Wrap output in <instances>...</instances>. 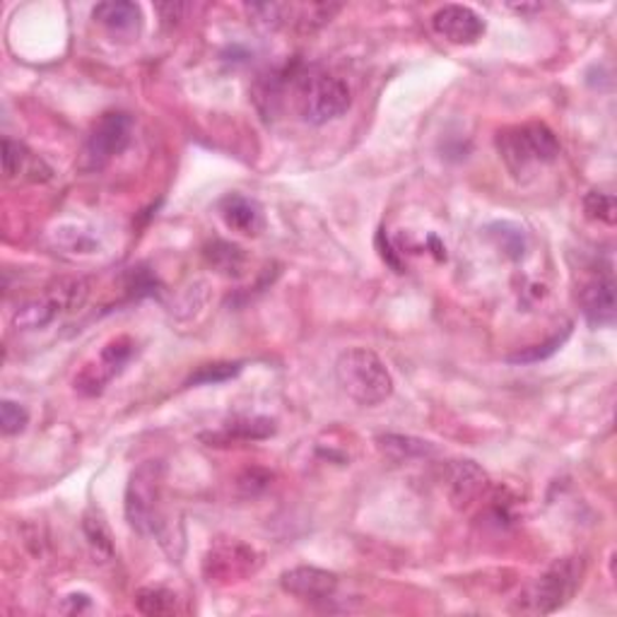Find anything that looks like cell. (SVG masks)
I'll use <instances>...</instances> for the list:
<instances>
[{"label":"cell","mask_w":617,"mask_h":617,"mask_svg":"<svg viewBox=\"0 0 617 617\" xmlns=\"http://www.w3.org/2000/svg\"><path fill=\"white\" fill-rule=\"evenodd\" d=\"M289 88L295 94L293 100L299 118L311 126H323L343 116L350 108V102H353L347 84L317 66L293 70Z\"/></svg>","instance_id":"obj_1"},{"label":"cell","mask_w":617,"mask_h":617,"mask_svg":"<svg viewBox=\"0 0 617 617\" xmlns=\"http://www.w3.org/2000/svg\"><path fill=\"white\" fill-rule=\"evenodd\" d=\"M335 379L357 405L374 408L389 401L393 377L384 359L367 347H350L335 362Z\"/></svg>","instance_id":"obj_2"},{"label":"cell","mask_w":617,"mask_h":617,"mask_svg":"<svg viewBox=\"0 0 617 617\" xmlns=\"http://www.w3.org/2000/svg\"><path fill=\"white\" fill-rule=\"evenodd\" d=\"M584 562L579 558L555 560L546 572L524 586L514 598V613L522 615H550L564 608L582 586Z\"/></svg>","instance_id":"obj_3"},{"label":"cell","mask_w":617,"mask_h":617,"mask_svg":"<svg viewBox=\"0 0 617 617\" xmlns=\"http://www.w3.org/2000/svg\"><path fill=\"white\" fill-rule=\"evenodd\" d=\"M162 461H145L133 470L126 488V518L130 528H136L142 536L164 538L167 522H162Z\"/></svg>","instance_id":"obj_4"},{"label":"cell","mask_w":617,"mask_h":617,"mask_svg":"<svg viewBox=\"0 0 617 617\" xmlns=\"http://www.w3.org/2000/svg\"><path fill=\"white\" fill-rule=\"evenodd\" d=\"M498 150L510 172L522 176L530 167L550 164L560 157V142L546 124H522L500 130Z\"/></svg>","instance_id":"obj_5"},{"label":"cell","mask_w":617,"mask_h":617,"mask_svg":"<svg viewBox=\"0 0 617 617\" xmlns=\"http://www.w3.org/2000/svg\"><path fill=\"white\" fill-rule=\"evenodd\" d=\"M90 295V285L82 277H58L48 283L42 297H34L20 305L12 317V325L18 331H39L52 323L60 313L78 311Z\"/></svg>","instance_id":"obj_6"},{"label":"cell","mask_w":617,"mask_h":617,"mask_svg":"<svg viewBox=\"0 0 617 617\" xmlns=\"http://www.w3.org/2000/svg\"><path fill=\"white\" fill-rule=\"evenodd\" d=\"M263 564L261 552L239 538H217L203 558V576L208 584H237L253 576Z\"/></svg>","instance_id":"obj_7"},{"label":"cell","mask_w":617,"mask_h":617,"mask_svg":"<svg viewBox=\"0 0 617 617\" xmlns=\"http://www.w3.org/2000/svg\"><path fill=\"white\" fill-rule=\"evenodd\" d=\"M133 121L124 112H108L104 114L92 130L88 133V140L82 145L78 167L82 172H100L108 162L128 148L130 142Z\"/></svg>","instance_id":"obj_8"},{"label":"cell","mask_w":617,"mask_h":617,"mask_svg":"<svg viewBox=\"0 0 617 617\" xmlns=\"http://www.w3.org/2000/svg\"><path fill=\"white\" fill-rule=\"evenodd\" d=\"M136 353V343L128 335H118L108 341L100 355L88 362L76 377V391L82 396H100L112 384Z\"/></svg>","instance_id":"obj_9"},{"label":"cell","mask_w":617,"mask_h":617,"mask_svg":"<svg viewBox=\"0 0 617 617\" xmlns=\"http://www.w3.org/2000/svg\"><path fill=\"white\" fill-rule=\"evenodd\" d=\"M490 490V476L476 461L458 458L444 470V492L446 500L458 512H466L473 506L482 494Z\"/></svg>","instance_id":"obj_10"},{"label":"cell","mask_w":617,"mask_h":617,"mask_svg":"<svg viewBox=\"0 0 617 617\" xmlns=\"http://www.w3.org/2000/svg\"><path fill=\"white\" fill-rule=\"evenodd\" d=\"M432 27L456 46L478 44L485 34V22L468 5H444L432 15Z\"/></svg>","instance_id":"obj_11"},{"label":"cell","mask_w":617,"mask_h":617,"mask_svg":"<svg viewBox=\"0 0 617 617\" xmlns=\"http://www.w3.org/2000/svg\"><path fill=\"white\" fill-rule=\"evenodd\" d=\"M281 586L285 594L295 596L299 601L321 603L331 601L338 591V576L329 570H319V567H293V570L283 572Z\"/></svg>","instance_id":"obj_12"},{"label":"cell","mask_w":617,"mask_h":617,"mask_svg":"<svg viewBox=\"0 0 617 617\" xmlns=\"http://www.w3.org/2000/svg\"><path fill=\"white\" fill-rule=\"evenodd\" d=\"M582 311L591 325H610L615 321V283L610 275H598L589 281L582 293Z\"/></svg>","instance_id":"obj_13"},{"label":"cell","mask_w":617,"mask_h":617,"mask_svg":"<svg viewBox=\"0 0 617 617\" xmlns=\"http://www.w3.org/2000/svg\"><path fill=\"white\" fill-rule=\"evenodd\" d=\"M220 215L229 229H235V232L244 237H256L265 227L261 205L249 196H239V193H232V196H227L220 203Z\"/></svg>","instance_id":"obj_14"},{"label":"cell","mask_w":617,"mask_h":617,"mask_svg":"<svg viewBox=\"0 0 617 617\" xmlns=\"http://www.w3.org/2000/svg\"><path fill=\"white\" fill-rule=\"evenodd\" d=\"M94 20L102 24L116 36H130L138 34L142 24V12L136 3H126V0H112V3H100L92 10Z\"/></svg>","instance_id":"obj_15"},{"label":"cell","mask_w":617,"mask_h":617,"mask_svg":"<svg viewBox=\"0 0 617 617\" xmlns=\"http://www.w3.org/2000/svg\"><path fill=\"white\" fill-rule=\"evenodd\" d=\"M379 449L393 458V461L403 464V461H415V458H425L434 454V446L425 439H415V437H403V434H381L377 439Z\"/></svg>","instance_id":"obj_16"},{"label":"cell","mask_w":617,"mask_h":617,"mask_svg":"<svg viewBox=\"0 0 617 617\" xmlns=\"http://www.w3.org/2000/svg\"><path fill=\"white\" fill-rule=\"evenodd\" d=\"M136 608L150 617L174 615L179 610V596L167 586H142L136 591Z\"/></svg>","instance_id":"obj_17"},{"label":"cell","mask_w":617,"mask_h":617,"mask_svg":"<svg viewBox=\"0 0 617 617\" xmlns=\"http://www.w3.org/2000/svg\"><path fill=\"white\" fill-rule=\"evenodd\" d=\"M205 256H208L210 265L222 275L237 277L244 273L247 265V253L244 249H239L237 244H229V241H213V244L205 249Z\"/></svg>","instance_id":"obj_18"},{"label":"cell","mask_w":617,"mask_h":617,"mask_svg":"<svg viewBox=\"0 0 617 617\" xmlns=\"http://www.w3.org/2000/svg\"><path fill=\"white\" fill-rule=\"evenodd\" d=\"M82 530H84V536H88V540H90V546H92L96 558H102V560L112 558V555H114L112 534H108V526L104 524V518H102L100 514L90 512L88 516H84Z\"/></svg>","instance_id":"obj_19"},{"label":"cell","mask_w":617,"mask_h":617,"mask_svg":"<svg viewBox=\"0 0 617 617\" xmlns=\"http://www.w3.org/2000/svg\"><path fill=\"white\" fill-rule=\"evenodd\" d=\"M584 213L589 220H594V222L615 225V217H617L615 196L606 191H591L584 198Z\"/></svg>","instance_id":"obj_20"},{"label":"cell","mask_w":617,"mask_h":617,"mask_svg":"<svg viewBox=\"0 0 617 617\" xmlns=\"http://www.w3.org/2000/svg\"><path fill=\"white\" fill-rule=\"evenodd\" d=\"M275 432V422L268 418H249V420H239L235 425H229L225 430V437H237V439H265L271 437Z\"/></svg>","instance_id":"obj_21"},{"label":"cell","mask_w":617,"mask_h":617,"mask_svg":"<svg viewBox=\"0 0 617 617\" xmlns=\"http://www.w3.org/2000/svg\"><path fill=\"white\" fill-rule=\"evenodd\" d=\"M567 335H570V329H564L562 333L552 335L548 343L542 345H534V347H526V350H518L516 355H510L506 359L512 362V365H528V362H540V359H548L550 355L558 353L562 347V343L567 341Z\"/></svg>","instance_id":"obj_22"},{"label":"cell","mask_w":617,"mask_h":617,"mask_svg":"<svg viewBox=\"0 0 617 617\" xmlns=\"http://www.w3.org/2000/svg\"><path fill=\"white\" fill-rule=\"evenodd\" d=\"M241 372L239 362H215V365H205L201 367L193 377L188 379L191 386H198V384H222L227 379L237 377Z\"/></svg>","instance_id":"obj_23"},{"label":"cell","mask_w":617,"mask_h":617,"mask_svg":"<svg viewBox=\"0 0 617 617\" xmlns=\"http://www.w3.org/2000/svg\"><path fill=\"white\" fill-rule=\"evenodd\" d=\"M30 415L20 403L15 401H3L0 405V427H3V434L12 437V434H20L24 427H27Z\"/></svg>","instance_id":"obj_24"},{"label":"cell","mask_w":617,"mask_h":617,"mask_svg":"<svg viewBox=\"0 0 617 617\" xmlns=\"http://www.w3.org/2000/svg\"><path fill=\"white\" fill-rule=\"evenodd\" d=\"M27 162H32V155L27 152V148H24L22 142H15V140L5 138L3 140V169H5V176L8 179L18 176Z\"/></svg>","instance_id":"obj_25"}]
</instances>
